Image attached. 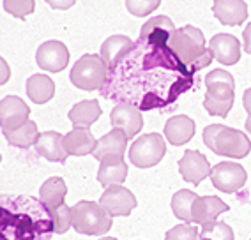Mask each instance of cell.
Wrapping results in <instances>:
<instances>
[{
  "mask_svg": "<svg viewBox=\"0 0 251 240\" xmlns=\"http://www.w3.org/2000/svg\"><path fill=\"white\" fill-rule=\"evenodd\" d=\"M30 117V108L16 96H5L0 102V125L4 133H9L25 125Z\"/></svg>",
  "mask_w": 251,
  "mask_h": 240,
  "instance_id": "8fae6325",
  "label": "cell"
},
{
  "mask_svg": "<svg viewBox=\"0 0 251 240\" xmlns=\"http://www.w3.org/2000/svg\"><path fill=\"white\" fill-rule=\"evenodd\" d=\"M212 58L223 66H233L241 58V43L232 34H218L209 41Z\"/></svg>",
  "mask_w": 251,
  "mask_h": 240,
  "instance_id": "9a60e30c",
  "label": "cell"
},
{
  "mask_svg": "<svg viewBox=\"0 0 251 240\" xmlns=\"http://www.w3.org/2000/svg\"><path fill=\"white\" fill-rule=\"evenodd\" d=\"M99 205L112 217L129 216L136 207V198L124 186H112L104 189V192L101 194V200H99Z\"/></svg>",
  "mask_w": 251,
  "mask_h": 240,
  "instance_id": "30bf717a",
  "label": "cell"
},
{
  "mask_svg": "<svg viewBox=\"0 0 251 240\" xmlns=\"http://www.w3.org/2000/svg\"><path fill=\"white\" fill-rule=\"evenodd\" d=\"M127 177V165H126L124 157H108L101 161L98 171V180L101 186L112 187L124 184Z\"/></svg>",
  "mask_w": 251,
  "mask_h": 240,
  "instance_id": "603a6c76",
  "label": "cell"
},
{
  "mask_svg": "<svg viewBox=\"0 0 251 240\" xmlns=\"http://www.w3.org/2000/svg\"><path fill=\"white\" fill-rule=\"evenodd\" d=\"M51 219H53V226L55 233L62 235V233H68L69 228L73 226V210L68 205H62L58 207L57 210L51 212Z\"/></svg>",
  "mask_w": 251,
  "mask_h": 240,
  "instance_id": "4dcf8cb0",
  "label": "cell"
},
{
  "mask_svg": "<svg viewBox=\"0 0 251 240\" xmlns=\"http://www.w3.org/2000/svg\"><path fill=\"white\" fill-rule=\"evenodd\" d=\"M108 67L101 55H83L71 69V83L81 90H101L106 83Z\"/></svg>",
  "mask_w": 251,
  "mask_h": 240,
  "instance_id": "52a82bcc",
  "label": "cell"
},
{
  "mask_svg": "<svg viewBox=\"0 0 251 240\" xmlns=\"http://www.w3.org/2000/svg\"><path fill=\"white\" fill-rule=\"evenodd\" d=\"M135 46V43L126 36H112L108 37L101 46V58L106 64L108 71L113 69L117 64L126 57V53Z\"/></svg>",
  "mask_w": 251,
  "mask_h": 240,
  "instance_id": "cb8c5ba5",
  "label": "cell"
},
{
  "mask_svg": "<svg viewBox=\"0 0 251 240\" xmlns=\"http://www.w3.org/2000/svg\"><path fill=\"white\" fill-rule=\"evenodd\" d=\"M73 210V228L81 235H104L113 226V217L99 203L81 200Z\"/></svg>",
  "mask_w": 251,
  "mask_h": 240,
  "instance_id": "8992f818",
  "label": "cell"
},
{
  "mask_svg": "<svg viewBox=\"0 0 251 240\" xmlns=\"http://www.w3.org/2000/svg\"><path fill=\"white\" fill-rule=\"evenodd\" d=\"M99 240H117L115 237H103V239H99Z\"/></svg>",
  "mask_w": 251,
  "mask_h": 240,
  "instance_id": "f35d334b",
  "label": "cell"
},
{
  "mask_svg": "<svg viewBox=\"0 0 251 240\" xmlns=\"http://www.w3.org/2000/svg\"><path fill=\"white\" fill-rule=\"evenodd\" d=\"M195 87V76L175 58L168 45L140 41L126 57L108 71L101 96L138 110L170 108Z\"/></svg>",
  "mask_w": 251,
  "mask_h": 240,
  "instance_id": "6da1fadb",
  "label": "cell"
},
{
  "mask_svg": "<svg viewBox=\"0 0 251 240\" xmlns=\"http://www.w3.org/2000/svg\"><path fill=\"white\" fill-rule=\"evenodd\" d=\"M36 60L43 71L60 72L69 64V49L60 41H46L37 48Z\"/></svg>",
  "mask_w": 251,
  "mask_h": 240,
  "instance_id": "7c38bea8",
  "label": "cell"
},
{
  "mask_svg": "<svg viewBox=\"0 0 251 240\" xmlns=\"http://www.w3.org/2000/svg\"><path fill=\"white\" fill-rule=\"evenodd\" d=\"M36 150L39 156L53 163H64L69 157L66 145H64V136L57 131L41 133L36 142Z\"/></svg>",
  "mask_w": 251,
  "mask_h": 240,
  "instance_id": "ac0fdd59",
  "label": "cell"
},
{
  "mask_svg": "<svg viewBox=\"0 0 251 240\" xmlns=\"http://www.w3.org/2000/svg\"><path fill=\"white\" fill-rule=\"evenodd\" d=\"M207 94L203 99V108L212 117H225L228 115L233 106L235 97V80L228 71L214 69L205 78Z\"/></svg>",
  "mask_w": 251,
  "mask_h": 240,
  "instance_id": "5b68a950",
  "label": "cell"
},
{
  "mask_svg": "<svg viewBox=\"0 0 251 240\" xmlns=\"http://www.w3.org/2000/svg\"><path fill=\"white\" fill-rule=\"evenodd\" d=\"M203 143L218 156L242 159L251 152V142L242 131L228 125L211 124L203 129Z\"/></svg>",
  "mask_w": 251,
  "mask_h": 240,
  "instance_id": "277c9868",
  "label": "cell"
},
{
  "mask_svg": "<svg viewBox=\"0 0 251 240\" xmlns=\"http://www.w3.org/2000/svg\"><path fill=\"white\" fill-rule=\"evenodd\" d=\"M212 13L223 25L235 27L242 25L248 18V4L244 0H216Z\"/></svg>",
  "mask_w": 251,
  "mask_h": 240,
  "instance_id": "e0dca14e",
  "label": "cell"
},
{
  "mask_svg": "<svg viewBox=\"0 0 251 240\" xmlns=\"http://www.w3.org/2000/svg\"><path fill=\"white\" fill-rule=\"evenodd\" d=\"M200 240H233V230L223 221H211L202 224Z\"/></svg>",
  "mask_w": 251,
  "mask_h": 240,
  "instance_id": "f546056e",
  "label": "cell"
},
{
  "mask_svg": "<svg viewBox=\"0 0 251 240\" xmlns=\"http://www.w3.org/2000/svg\"><path fill=\"white\" fill-rule=\"evenodd\" d=\"M27 96L36 104H46L55 96V81L46 74H34L27 80Z\"/></svg>",
  "mask_w": 251,
  "mask_h": 240,
  "instance_id": "484cf974",
  "label": "cell"
},
{
  "mask_svg": "<svg viewBox=\"0 0 251 240\" xmlns=\"http://www.w3.org/2000/svg\"><path fill=\"white\" fill-rule=\"evenodd\" d=\"M177 30L170 18L166 16H154L140 30V41L151 43V45H168L172 34Z\"/></svg>",
  "mask_w": 251,
  "mask_h": 240,
  "instance_id": "2e32d148",
  "label": "cell"
},
{
  "mask_svg": "<svg viewBox=\"0 0 251 240\" xmlns=\"http://www.w3.org/2000/svg\"><path fill=\"white\" fill-rule=\"evenodd\" d=\"M168 48L175 55V58L193 76L198 71L205 69L207 66H211V62L214 60L211 49L205 45V37H203L202 30L193 25L177 28L168 41Z\"/></svg>",
  "mask_w": 251,
  "mask_h": 240,
  "instance_id": "3957f363",
  "label": "cell"
},
{
  "mask_svg": "<svg viewBox=\"0 0 251 240\" xmlns=\"http://www.w3.org/2000/svg\"><path fill=\"white\" fill-rule=\"evenodd\" d=\"M126 7L133 16H147L159 7V0H127Z\"/></svg>",
  "mask_w": 251,
  "mask_h": 240,
  "instance_id": "836d02e7",
  "label": "cell"
},
{
  "mask_svg": "<svg viewBox=\"0 0 251 240\" xmlns=\"http://www.w3.org/2000/svg\"><path fill=\"white\" fill-rule=\"evenodd\" d=\"M127 134L121 129H112L103 138L98 140V147L94 150V157L99 161L108 157H124V152L127 148Z\"/></svg>",
  "mask_w": 251,
  "mask_h": 240,
  "instance_id": "ffe728a7",
  "label": "cell"
},
{
  "mask_svg": "<svg viewBox=\"0 0 251 240\" xmlns=\"http://www.w3.org/2000/svg\"><path fill=\"white\" fill-rule=\"evenodd\" d=\"M195 131H197V125H195L193 120L186 115L170 117L165 124L166 140H168L172 145H175V147L188 143L189 140L195 136Z\"/></svg>",
  "mask_w": 251,
  "mask_h": 240,
  "instance_id": "44dd1931",
  "label": "cell"
},
{
  "mask_svg": "<svg viewBox=\"0 0 251 240\" xmlns=\"http://www.w3.org/2000/svg\"><path fill=\"white\" fill-rule=\"evenodd\" d=\"M211 180L214 184L216 189H220L221 192H237L241 191L244 184L248 180L246 169L242 168L237 163L232 161H223L220 165H216L212 168Z\"/></svg>",
  "mask_w": 251,
  "mask_h": 240,
  "instance_id": "9c48e42d",
  "label": "cell"
},
{
  "mask_svg": "<svg viewBox=\"0 0 251 240\" xmlns=\"http://www.w3.org/2000/svg\"><path fill=\"white\" fill-rule=\"evenodd\" d=\"M36 4L32 0H5L4 2V9L9 11L13 16L20 20H25L28 14H32Z\"/></svg>",
  "mask_w": 251,
  "mask_h": 240,
  "instance_id": "d6a6232c",
  "label": "cell"
},
{
  "mask_svg": "<svg viewBox=\"0 0 251 240\" xmlns=\"http://www.w3.org/2000/svg\"><path fill=\"white\" fill-rule=\"evenodd\" d=\"M66 194H68L66 180L60 177H51L41 186L39 200L43 201V205H45L50 212H53V210H57L58 207L64 205Z\"/></svg>",
  "mask_w": 251,
  "mask_h": 240,
  "instance_id": "d4e9b609",
  "label": "cell"
},
{
  "mask_svg": "<svg viewBox=\"0 0 251 240\" xmlns=\"http://www.w3.org/2000/svg\"><path fill=\"white\" fill-rule=\"evenodd\" d=\"M166 154V143L161 134L151 133L140 136L129 148V159L136 168H151L161 163Z\"/></svg>",
  "mask_w": 251,
  "mask_h": 240,
  "instance_id": "ba28073f",
  "label": "cell"
},
{
  "mask_svg": "<svg viewBox=\"0 0 251 240\" xmlns=\"http://www.w3.org/2000/svg\"><path fill=\"white\" fill-rule=\"evenodd\" d=\"M242 41H244V49H246V53L251 55V23L244 28V32H242Z\"/></svg>",
  "mask_w": 251,
  "mask_h": 240,
  "instance_id": "e575fe53",
  "label": "cell"
},
{
  "mask_svg": "<svg viewBox=\"0 0 251 240\" xmlns=\"http://www.w3.org/2000/svg\"><path fill=\"white\" fill-rule=\"evenodd\" d=\"M230 207L216 196H198L193 203V222L195 224H205L216 221V217L223 212H228Z\"/></svg>",
  "mask_w": 251,
  "mask_h": 240,
  "instance_id": "7402d4cb",
  "label": "cell"
},
{
  "mask_svg": "<svg viewBox=\"0 0 251 240\" xmlns=\"http://www.w3.org/2000/svg\"><path fill=\"white\" fill-rule=\"evenodd\" d=\"M101 106L96 99H87V101H80L78 104L69 110V120H71L75 127H89L101 117Z\"/></svg>",
  "mask_w": 251,
  "mask_h": 240,
  "instance_id": "4316f807",
  "label": "cell"
},
{
  "mask_svg": "<svg viewBox=\"0 0 251 240\" xmlns=\"http://www.w3.org/2000/svg\"><path fill=\"white\" fill-rule=\"evenodd\" d=\"M179 171L186 182L198 186L203 178H207L212 173L211 163L202 152L198 150H186L184 156L179 161Z\"/></svg>",
  "mask_w": 251,
  "mask_h": 240,
  "instance_id": "4fadbf2b",
  "label": "cell"
},
{
  "mask_svg": "<svg viewBox=\"0 0 251 240\" xmlns=\"http://www.w3.org/2000/svg\"><path fill=\"white\" fill-rule=\"evenodd\" d=\"M198 196L189 189H180L172 198V210L175 217L184 222H193V203Z\"/></svg>",
  "mask_w": 251,
  "mask_h": 240,
  "instance_id": "83f0119b",
  "label": "cell"
},
{
  "mask_svg": "<svg viewBox=\"0 0 251 240\" xmlns=\"http://www.w3.org/2000/svg\"><path fill=\"white\" fill-rule=\"evenodd\" d=\"M242 104H244V110L248 111V115H251V87L242 96Z\"/></svg>",
  "mask_w": 251,
  "mask_h": 240,
  "instance_id": "d590c367",
  "label": "cell"
},
{
  "mask_svg": "<svg viewBox=\"0 0 251 240\" xmlns=\"http://www.w3.org/2000/svg\"><path fill=\"white\" fill-rule=\"evenodd\" d=\"M64 145H66L69 156L81 157L94 154L96 147H98V140L94 138V134L89 127H75L71 133L64 136Z\"/></svg>",
  "mask_w": 251,
  "mask_h": 240,
  "instance_id": "d6986e66",
  "label": "cell"
},
{
  "mask_svg": "<svg viewBox=\"0 0 251 240\" xmlns=\"http://www.w3.org/2000/svg\"><path fill=\"white\" fill-rule=\"evenodd\" d=\"M46 4H48L50 7H58V9H66V7H71V5L75 4V2H66V4H64V2H53V0H48Z\"/></svg>",
  "mask_w": 251,
  "mask_h": 240,
  "instance_id": "8d00e7d4",
  "label": "cell"
},
{
  "mask_svg": "<svg viewBox=\"0 0 251 240\" xmlns=\"http://www.w3.org/2000/svg\"><path fill=\"white\" fill-rule=\"evenodd\" d=\"M51 212L43 201L27 194H2L0 240H51Z\"/></svg>",
  "mask_w": 251,
  "mask_h": 240,
  "instance_id": "7a4b0ae2",
  "label": "cell"
},
{
  "mask_svg": "<svg viewBox=\"0 0 251 240\" xmlns=\"http://www.w3.org/2000/svg\"><path fill=\"white\" fill-rule=\"evenodd\" d=\"M246 131L251 136V115H248V119H246Z\"/></svg>",
  "mask_w": 251,
  "mask_h": 240,
  "instance_id": "74e56055",
  "label": "cell"
},
{
  "mask_svg": "<svg viewBox=\"0 0 251 240\" xmlns=\"http://www.w3.org/2000/svg\"><path fill=\"white\" fill-rule=\"evenodd\" d=\"M110 120H112L113 129L124 131L129 140L135 138L144 127V117L138 108L131 106V104H117L112 110Z\"/></svg>",
  "mask_w": 251,
  "mask_h": 240,
  "instance_id": "5bb4252c",
  "label": "cell"
},
{
  "mask_svg": "<svg viewBox=\"0 0 251 240\" xmlns=\"http://www.w3.org/2000/svg\"><path fill=\"white\" fill-rule=\"evenodd\" d=\"M5 140L9 142V145L20 148H28L32 145H36L37 138H39V131H37V124L28 120L27 124L18 127V129L9 131V133H4Z\"/></svg>",
  "mask_w": 251,
  "mask_h": 240,
  "instance_id": "f1b7e54d",
  "label": "cell"
},
{
  "mask_svg": "<svg viewBox=\"0 0 251 240\" xmlns=\"http://www.w3.org/2000/svg\"><path fill=\"white\" fill-rule=\"evenodd\" d=\"M165 240H200V231H198V226L186 222V224H179L166 231Z\"/></svg>",
  "mask_w": 251,
  "mask_h": 240,
  "instance_id": "1f68e13d",
  "label": "cell"
}]
</instances>
